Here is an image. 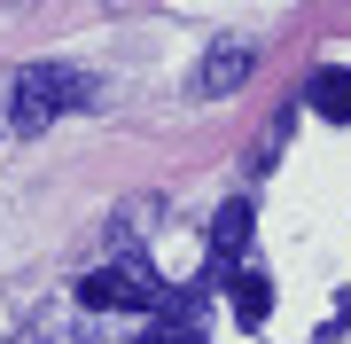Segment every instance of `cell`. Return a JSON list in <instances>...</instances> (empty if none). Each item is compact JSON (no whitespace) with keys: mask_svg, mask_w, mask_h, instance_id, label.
Returning <instances> with one entry per match:
<instances>
[{"mask_svg":"<svg viewBox=\"0 0 351 344\" xmlns=\"http://www.w3.org/2000/svg\"><path fill=\"white\" fill-rule=\"evenodd\" d=\"M86 102H94V78L71 71V63H24V71L8 78V126L16 133H39L47 117L86 110Z\"/></svg>","mask_w":351,"mask_h":344,"instance_id":"cell-1","label":"cell"},{"mask_svg":"<svg viewBox=\"0 0 351 344\" xmlns=\"http://www.w3.org/2000/svg\"><path fill=\"white\" fill-rule=\"evenodd\" d=\"M78 306H94V313H156L164 306V290H156V274H141V266H101L78 282Z\"/></svg>","mask_w":351,"mask_h":344,"instance_id":"cell-2","label":"cell"},{"mask_svg":"<svg viewBox=\"0 0 351 344\" xmlns=\"http://www.w3.org/2000/svg\"><path fill=\"white\" fill-rule=\"evenodd\" d=\"M304 102H313V110L328 117V126H351V63H328V71H313Z\"/></svg>","mask_w":351,"mask_h":344,"instance_id":"cell-3","label":"cell"},{"mask_svg":"<svg viewBox=\"0 0 351 344\" xmlns=\"http://www.w3.org/2000/svg\"><path fill=\"white\" fill-rule=\"evenodd\" d=\"M242 78H250V47H242V39H226L219 55H203V71H195V87H203V94H211V102H219V94H234Z\"/></svg>","mask_w":351,"mask_h":344,"instance_id":"cell-4","label":"cell"},{"mask_svg":"<svg viewBox=\"0 0 351 344\" xmlns=\"http://www.w3.org/2000/svg\"><path fill=\"white\" fill-rule=\"evenodd\" d=\"M265 306H274V282H265V274H242V282H234V321H242V329H258Z\"/></svg>","mask_w":351,"mask_h":344,"instance_id":"cell-5","label":"cell"}]
</instances>
